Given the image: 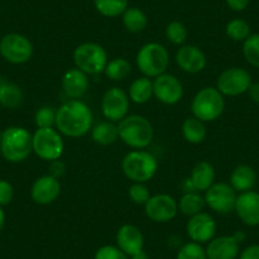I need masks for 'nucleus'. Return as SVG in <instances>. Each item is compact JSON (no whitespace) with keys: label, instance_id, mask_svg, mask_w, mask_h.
Segmentation results:
<instances>
[{"label":"nucleus","instance_id":"obj_1","mask_svg":"<svg viewBox=\"0 0 259 259\" xmlns=\"http://www.w3.org/2000/svg\"><path fill=\"white\" fill-rule=\"evenodd\" d=\"M93 126V113L80 99H69L57 108L55 127L61 135L76 139L87 135Z\"/></svg>","mask_w":259,"mask_h":259},{"label":"nucleus","instance_id":"obj_2","mask_svg":"<svg viewBox=\"0 0 259 259\" xmlns=\"http://www.w3.org/2000/svg\"><path fill=\"white\" fill-rule=\"evenodd\" d=\"M119 140L135 150L146 149L154 140V127L146 117L127 114L118 122Z\"/></svg>","mask_w":259,"mask_h":259},{"label":"nucleus","instance_id":"obj_3","mask_svg":"<svg viewBox=\"0 0 259 259\" xmlns=\"http://www.w3.org/2000/svg\"><path fill=\"white\" fill-rule=\"evenodd\" d=\"M121 168L126 178L133 183H146L154 178L159 164L153 154L141 149L127 153L122 159Z\"/></svg>","mask_w":259,"mask_h":259},{"label":"nucleus","instance_id":"obj_4","mask_svg":"<svg viewBox=\"0 0 259 259\" xmlns=\"http://www.w3.org/2000/svg\"><path fill=\"white\" fill-rule=\"evenodd\" d=\"M0 151L6 160L11 163H22L32 150V135L24 127L12 126L4 130L0 143Z\"/></svg>","mask_w":259,"mask_h":259},{"label":"nucleus","instance_id":"obj_5","mask_svg":"<svg viewBox=\"0 0 259 259\" xmlns=\"http://www.w3.org/2000/svg\"><path fill=\"white\" fill-rule=\"evenodd\" d=\"M224 109L225 99L216 87H205L192 99V116L202 122L216 121L224 113Z\"/></svg>","mask_w":259,"mask_h":259},{"label":"nucleus","instance_id":"obj_6","mask_svg":"<svg viewBox=\"0 0 259 259\" xmlns=\"http://www.w3.org/2000/svg\"><path fill=\"white\" fill-rule=\"evenodd\" d=\"M169 52L159 42H149L141 46L136 55V65L144 76L155 79L166 73L169 66Z\"/></svg>","mask_w":259,"mask_h":259},{"label":"nucleus","instance_id":"obj_7","mask_svg":"<svg viewBox=\"0 0 259 259\" xmlns=\"http://www.w3.org/2000/svg\"><path fill=\"white\" fill-rule=\"evenodd\" d=\"M75 68L87 75H97L103 73L108 62V55L102 45L96 42H84L78 45L73 52Z\"/></svg>","mask_w":259,"mask_h":259},{"label":"nucleus","instance_id":"obj_8","mask_svg":"<svg viewBox=\"0 0 259 259\" xmlns=\"http://www.w3.org/2000/svg\"><path fill=\"white\" fill-rule=\"evenodd\" d=\"M65 144L62 135L54 127L37 128L32 135V150L39 159L46 161L61 159Z\"/></svg>","mask_w":259,"mask_h":259},{"label":"nucleus","instance_id":"obj_9","mask_svg":"<svg viewBox=\"0 0 259 259\" xmlns=\"http://www.w3.org/2000/svg\"><path fill=\"white\" fill-rule=\"evenodd\" d=\"M0 55L11 64H24L32 59L33 45L23 34L8 33L0 39Z\"/></svg>","mask_w":259,"mask_h":259},{"label":"nucleus","instance_id":"obj_10","mask_svg":"<svg viewBox=\"0 0 259 259\" xmlns=\"http://www.w3.org/2000/svg\"><path fill=\"white\" fill-rule=\"evenodd\" d=\"M130 97L122 88L113 87L104 92L101 101V109L107 121L118 123L128 114Z\"/></svg>","mask_w":259,"mask_h":259},{"label":"nucleus","instance_id":"obj_11","mask_svg":"<svg viewBox=\"0 0 259 259\" xmlns=\"http://www.w3.org/2000/svg\"><path fill=\"white\" fill-rule=\"evenodd\" d=\"M205 202L208 208L216 213L228 215L233 212L236 202V191L225 182L213 183L207 191H205Z\"/></svg>","mask_w":259,"mask_h":259},{"label":"nucleus","instance_id":"obj_12","mask_svg":"<svg viewBox=\"0 0 259 259\" xmlns=\"http://www.w3.org/2000/svg\"><path fill=\"white\" fill-rule=\"evenodd\" d=\"M251 85V76L243 68H229L219 75L216 88L224 97H238L246 93Z\"/></svg>","mask_w":259,"mask_h":259},{"label":"nucleus","instance_id":"obj_13","mask_svg":"<svg viewBox=\"0 0 259 259\" xmlns=\"http://www.w3.org/2000/svg\"><path fill=\"white\" fill-rule=\"evenodd\" d=\"M145 215L151 221L158 224H165L173 220L179 212L178 201L170 194L160 193L151 196L150 200L144 206Z\"/></svg>","mask_w":259,"mask_h":259},{"label":"nucleus","instance_id":"obj_14","mask_svg":"<svg viewBox=\"0 0 259 259\" xmlns=\"http://www.w3.org/2000/svg\"><path fill=\"white\" fill-rule=\"evenodd\" d=\"M154 97L165 106H174L183 98L184 89L181 80L171 74H161L153 79Z\"/></svg>","mask_w":259,"mask_h":259},{"label":"nucleus","instance_id":"obj_15","mask_svg":"<svg viewBox=\"0 0 259 259\" xmlns=\"http://www.w3.org/2000/svg\"><path fill=\"white\" fill-rule=\"evenodd\" d=\"M187 235L191 241L198 244H206L212 240L216 235V221L208 212L197 213L189 218L186 225Z\"/></svg>","mask_w":259,"mask_h":259},{"label":"nucleus","instance_id":"obj_16","mask_svg":"<svg viewBox=\"0 0 259 259\" xmlns=\"http://www.w3.org/2000/svg\"><path fill=\"white\" fill-rule=\"evenodd\" d=\"M176 62L184 73L198 74L206 68L207 59L200 47L194 45H183L177 51Z\"/></svg>","mask_w":259,"mask_h":259},{"label":"nucleus","instance_id":"obj_17","mask_svg":"<svg viewBox=\"0 0 259 259\" xmlns=\"http://www.w3.org/2000/svg\"><path fill=\"white\" fill-rule=\"evenodd\" d=\"M60 193H61L60 181L49 174L37 178L31 187V197L37 205H51L59 198Z\"/></svg>","mask_w":259,"mask_h":259},{"label":"nucleus","instance_id":"obj_18","mask_svg":"<svg viewBox=\"0 0 259 259\" xmlns=\"http://www.w3.org/2000/svg\"><path fill=\"white\" fill-rule=\"evenodd\" d=\"M238 218L246 226L259 225V193L255 191H246L236 197L235 208Z\"/></svg>","mask_w":259,"mask_h":259},{"label":"nucleus","instance_id":"obj_19","mask_svg":"<svg viewBox=\"0 0 259 259\" xmlns=\"http://www.w3.org/2000/svg\"><path fill=\"white\" fill-rule=\"evenodd\" d=\"M144 234L138 226L133 224H124L117 230L116 245L128 256L144 250Z\"/></svg>","mask_w":259,"mask_h":259},{"label":"nucleus","instance_id":"obj_20","mask_svg":"<svg viewBox=\"0 0 259 259\" xmlns=\"http://www.w3.org/2000/svg\"><path fill=\"white\" fill-rule=\"evenodd\" d=\"M89 75L78 68L69 69L61 79L62 92L69 99H80L89 89Z\"/></svg>","mask_w":259,"mask_h":259},{"label":"nucleus","instance_id":"obj_21","mask_svg":"<svg viewBox=\"0 0 259 259\" xmlns=\"http://www.w3.org/2000/svg\"><path fill=\"white\" fill-rule=\"evenodd\" d=\"M205 249L207 259H236L239 256V243L233 235L215 236Z\"/></svg>","mask_w":259,"mask_h":259},{"label":"nucleus","instance_id":"obj_22","mask_svg":"<svg viewBox=\"0 0 259 259\" xmlns=\"http://www.w3.org/2000/svg\"><path fill=\"white\" fill-rule=\"evenodd\" d=\"M189 178H191L196 191L205 192L215 183V168L210 161L201 160L193 166Z\"/></svg>","mask_w":259,"mask_h":259},{"label":"nucleus","instance_id":"obj_23","mask_svg":"<svg viewBox=\"0 0 259 259\" xmlns=\"http://www.w3.org/2000/svg\"><path fill=\"white\" fill-rule=\"evenodd\" d=\"M256 183V173L250 165L240 164L230 174V186L239 193L251 191Z\"/></svg>","mask_w":259,"mask_h":259},{"label":"nucleus","instance_id":"obj_24","mask_svg":"<svg viewBox=\"0 0 259 259\" xmlns=\"http://www.w3.org/2000/svg\"><path fill=\"white\" fill-rule=\"evenodd\" d=\"M24 94L21 87L0 78V104L8 109H16L23 103Z\"/></svg>","mask_w":259,"mask_h":259},{"label":"nucleus","instance_id":"obj_25","mask_svg":"<svg viewBox=\"0 0 259 259\" xmlns=\"http://www.w3.org/2000/svg\"><path fill=\"white\" fill-rule=\"evenodd\" d=\"M182 135L187 143L192 145H198L203 143L207 136V128L205 126V122L196 118L194 116L187 117L182 124Z\"/></svg>","mask_w":259,"mask_h":259},{"label":"nucleus","instance_id":"obj_26","mask_svg":"<svg viewBox=\"0 0 259 259\" xmlns=\"http://www.w3.org/2000/svg\"><path fill=\"white\" fill-rule=\"evenodd\" d=\"M130 101L136 104H145L148 103L154 96L153 91V79L148 76H141V78L135 79L133 83L130 84L128 92Z\"/></svg>","mask_w":259,"mask_h":259},{"label":"nucleus","instance_id":"obj_27","mask_svg":"<svg viewBox=\"0 0 259 259\" xmlns=\"http://www.w3.org/2000/svg\"><path fill=\"white\" fill-rule=\"evenodd\" d=\"M92 139L98 145H112L119 139L118 126L111 121L101 122V123L92 127Z\"/></svg>","mask_w":259,"mask_h":259},{"label":"nucleus","instance_id":"obj_28","mask_svg":"<svg viewBox=\"0 0 259 259\" xmlns=\"http://www.w3.org/2000/svg\"><path fill=\"white\" fill-rule=\"evenodd\" d=\"M206 202L205 197L200 192H189L183 193L182 197L178 200V210L186 216H193L202 212L205 208Z\"/></svg>","mask_w":259,"mask_h":259},{"label":"nucleus","instance_id":"obj_29","mask_svg":"<svg viewBox=\"0 0 259 259\" xmlns=\"http://www.w3.org/2000/svg\"><path fill=\"white\" fill-rule=\"evenodd\" d=\"M122 23L131 33H140L148 27V17L140 8H127L122 14Z\"/></svg>","mask_w":259,"mask_h":259},{"label":"nucleus","instance_id":"obj_30","mask_svg":"<svg viewBox=\"0 0 259 259\" xmlns=\"http://www.w3.org/2000/svg\"><path fill=\"white\" fill-rule=\"evenodd\" d=\"M131 64L124 57H114V59L108 60L104 69V75L112 81H122L128 78L131 74Z\"/></svg>","mask_w":259,"mask_h":259},{"label":"nucleus","instance_id":"obj_31","mask_svg":"<svg viewBox=\"0 0 259 259\" xmlns=\"http://www.w3.org/2000/svg\"><path fill=\"white\" fill-rule=\"evenodd\" d=\"M97 11L104 17L116 18L128 8V0H93Z\"/></svg>","mask_w":259,"mask_h":259},{"label":"nucleus","instance_id":"obj_32","mask_svg":"<svg viewBox=\"0 0 259 259\" xmlns=\"http://www.w3.org/2000/svg\"><path fill=\"white\" fill-rule=\"evenodd\" d=\"M226 36L235 42H244L250 36V27L244 19L235 18L231 19L226 24Z\"/></svg>","mask_w":259,"mask_h":259},{"label":"nucleus","instance_id":"obj_33","mask_svg":"<svg viewBox=\"0 0 259 259\" xmlns=\"http://www.w3.org/2000/svg\"><path fill=\"white\" fill-rule=\"evenodd\" d=\"M243 55L249 65L259 69V33H253L243 42Z\"/></svg>","mask_w":259,"mask_h":259},{"label":"nucleus","instance_id":"obj_34","mask_svg":"<svg viewBox=\"0 0 259 259\" xmlns=\"http://www.w3.org/2000/svg\"><path fill=\"white\" fill-rule=\"evenodd\" d=\"M165 36L170 44L176 46H183L188 38V29L182 22L173 21L166 26Z\"/></svg>","mask_w":259,"mask_h":259},{"label":"nucleus","instance_id":"obj_35","mask_svg":"<svg viewBox=\"0 0 259 259\" xmlns=\"http://www.w3.org/2000/svg\"><path fill=\"white\" fill-rule=\"evenodd\" d=\"M176 259H207V255L202 244L189 241L179 248Z\"/></svg>","mask_w":259,"mask_h":259},{"label":"nucleus","instance_id":"obj_36","mask_svg":"<svg viewBox=\"0 0 259 259\" xmlns=\"http://www.w3.org/2000/svg\"><path fill=\"white\" fill-rule=\"evenodd\" d=\"M56 111L51 106H44L37 109L34 114V123L37 128H49L54 127L56 123Z\"/></svg>","mask_w":259,"mask_h":259},{"label":"nucleus","instance_id":"obj_37","mask_svg":"<svg viewBox=\"0 0 259 259\" xmlns=\"http://www.w3.org/2000/svg\"><path fill=\"white\" fill-rule=\"evenodd\" d=\"M128 197L135 205L145 206L150 200L151 194L145 183H133L128 188Z\"/></svg>","mask_w":259,"mask_h":259},{"label":"nucleus","instance_id":"obj_38","mask_svg":"<svg viewBox=\"0 0 259 259\" xmlns=\"http://www.w3.org/2000/svg\"><path fill=\"white\" fill-rule=\"evenodd\" d=\"M94 259H130L117 245H103L97 249Z\"/></svg>","mask_w":259,"mask_h":259},{"label":"nucleus","instance_id":"obj_39","mask_svg":"<svg viewBox=\"0 0 259 259\" xmlns=\"http://www.w3.org/2000/svg\"><path fill=\"white\" fill-rule=\"evenodd\" d=\"M14 197V188L8 181L0 179V206L9 205Z\"/></svg>","mask_w":259,"mask_h":259},{"label":"nucleus","instance_id":"obj_40","mask_svg":"<svg viewBox=\"0 0 259 259\" xmlns=\"http://www.w3.org/2000/svg\"><path fill=\"white\" fill-rule=\"evenodd\" d=\"M49 176L54 177V178L59 179L61 178L65 174V170H66V165H65L64 161L61 159H56V160H52L49 163Z\"/></svg>","mask_w":259,"mask_h":259},{"label":"nucleus","instance_id":"obj_41","mask_svg":"<svg viewBox=\"0 0 259 259\" xmlns=\"http://www.w3.org/2000/svg\"><path fill=\"white\" fill-rule=\"evenodd\" d=\"M238 259H259V245H249L244 249L241 253H239Z\"/></svg>","mask_w":259,"mask_h":259},{"label":"nucleus","instance_id":"obj_42","mask_svg":"<svg viewBox=\"0 0 259 259\" xmlns=\"http://www.w3.org/2000/svg\"><path fill=\"white\" fill-rule=\"evenodd\" d=\"M226 4L231 11L243 12L248 7L249 0H226Z\"/></svg>","mask_w":259,"mask_h":259},{"label":"nucleus","instance_id":"obj_43","mask_svg":"<svg viewBox=\"0 0 259 259\" xmlns=\"http://www.w3.org/2000/svg\"><path fill=\"white\" fill-rule=\"evenodd\" d=\"M246 93L249 94V97H250V99L254 103L259 104V83H251Z\"/></svg>","mask_w":259,"mask_h":259},{"label":"nucleus","instance_id":"obj_44","mask_svg":"<svg viewBox=\"0 0 259 259\" xmlns=\"http://www.w3.org/2000/svg\"><path fill=\"white\" fill-rule=\"evenodd\" d=\"M181 189L183 191V193H189V192H197L196 191V188H194L193 183H192L191 178H186L182 181L181 183Z\"/></svg>","mask_w":259,"mask_h":259},{"label":"nucleus","instance_id":"obj_45","mask_svg":"<svg viewBox=\"0 0 259 259\" xmlns=\"http://www.w3.org/2000/svg\"><path fill=\"white\" fill-rule=\"evenodd\" d=\"M233 236H234V239H235V240L238 241L239 244L243 243V241L245 240V233H244V231H241V230H238V231H236V233H234Z\"/></svg>","mask_w":259,"mask_h":259},{"label":"nucleus","instance_id":"obj_46","mask_svg":"<svg viewBox=\"0 0 259 259\" xmlns=\"http://www.w3.org/2000/svg\"><path fill=\"white\" fill-rule=\"evenodd\" d=\"M130 259H149V255L145 250H141V251H139V253H136V254H134V255L130 256Z\"/></svg>","mask_w":259,"mask_h":259},{"label":"nucleus","instance_id":"obj_47","mask_svg":"<svg viewBox=\"0 0 259 259\" xmlns=\"http://www.w3.org/2000/svg\"><path fill=\"white\" fill-rule=\"evenodd\" d=\"M4 224H6V213H4L3 207L0 206V231L3 230Z\"/></svg>","mask_w":259,"mask_h":259},{"label":"nucleus","instance_id":"obj_48","mask_svg":"<svg viewBox=\"0 0 259 259\" xmlns=\"http://www.w3.org/2000/svg\"><path fill=\"white\" fill-rule=\"evenodd\" d=\"M2 135H3V133L0 131V143H2Z\"/></svg>","mask_w":259,"mask_h":259}]
</instances>
